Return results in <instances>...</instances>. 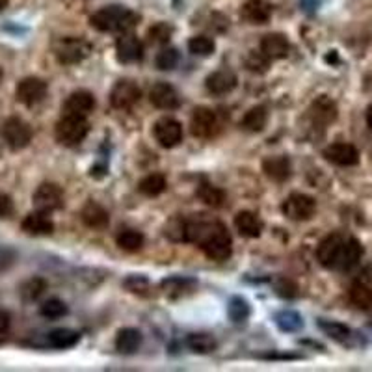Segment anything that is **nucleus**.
<instances>
[{
    "label": "nucleus",
    "mask_w": 372,
    "mask_h": 372,
    "mask_svg": "<svg viewBox=\"0 0 372 372\" xmlns=\"http://www.w3.org/2000/svg\"><path fill=\"white\" fill-rule=\"evenodd\" d=\"M185 242L198 244L210 261H227L232 253L231 235L221 221L186 220Z\"/></svg>",
    "instance_id": "nucleus-1"
},
{
    "label": "nucleus",
    "mask_w": 372,
    "mask_h": 372,
    "mask_svg": "<svg viewBox=\"0 0 372 372\" xmlns=\"http://www.w3.org/2000/svg\"><path fill=\"white\" fill-rule=\"evenodd\" d=\"M138 15L123 6H106L99 12H95L90 19V23L99 32H117L127 34L138 24Z\"/></svg>",
    "instance_id": "nucleus-2"
},
{
    "label": "nucleus",
    "mask_w": 372,
    "mask_h": 372,
    "mask_svg": "<svg viewBox=\"0 0 372 372\" xmlns=\"http://www.w3.org/2000/svg\"><path fill=\"white\" fill-rule=\"evenodd\" d=\"M87 133H90V123L86 117L65 116V114L54 128V136L65 147L78 146L81 142H84Z\"/></svg>",
    "instance_id": "nucleus-3"
},
{
    "label": "nucleus",
    "mask_w": 372,
    "mask_h": 372,
    "mask_svg": "<svg viewBox=\"0 0 372 372\" xmlns=\"http://www.w3.org/2000/svg\"><path fill=\"white\" fill-rule=\"evenodd\" d=\"M53 51L60 64L73 65L90 56L92 45L87 41L81 40V37H62V40L54 43Z\"/></svg>",
    "instance_id": "nucleus-4"
},
{
    "label": "nucleus",
    "mask_w": 372,
    "mask_h": 372,
    "mask_svg": "<svg viewBox=\"0 0 372 372\" xmlns=\"http://www.w3.org/2000/svg\"><path fill=\"white\" fill-rule=\"evenodd\" d=\"M0 133H2V138L8 144V147L13 151H21L24 147H28L32 142V127L21 117H8L6 121L2 123Z\"/></svg>",
    "instance_id": "nucleus-5"
},
{
    "label": "nucleus",
    "mask_w": 372,
    "mask_h": 372,
    "mask_svg": "<svg viewBox=\"0 0 372 372\" xmlns=\"http://www.w3.org/2000/svg\"><path fill=\"white\" fill-rule=\"evenodd\" d=\"M344 242L346 237L341 232H333L328 235L316 248V259L324 268H332V270H339L341 264V257H343Z\"/></svg>",
    "instance_id": "nucleus-6"
},
{
    "label": "nucleus",
    "mask_w": 372,
    "mask_h": 372,
    "mask_svg": "<svg viewBox=\"0 0 372 372\" xmlns=\"http://www.w3.org/2000/svg\"><path fill=\"white\" fill-rule=\"evenodd\" d=\"M281 209H283V214H285L289 220L307 221L314 216L316 201H314L311 196H307V194L294 192L283 201V207H281Z\"/></svg>",
    "instance_id": "nucleus-7"
},
{
    "label": "nucleus",
    "mask_w": 372,
    "mask_h": 372,
    "mask_svg": "<svg viewBox=\"0 0 372 372\" xmlns=\"http://www.w3.org/2000/svg\"><path fill=\"white\" fill-rule=\"evenodd\" d=\"M32 199H34L35 210L54 212V210L64 207V190L54 183H43V185L37 186Z\"/></svg>",
    "instance_id": "nucleus-8"
},
{
    "label": "nucleus",
    "mask_w": 372,
    "mask_h": 372,
    "mask_svg": "<svg viewBox=\"0 0 372 372\" xmlns=\"http://www.w3.org/2000/svg\"><path fill=\"white\" fill-rule=\"evenodd\" d=\"M319 328L322 330L324 335H328V337L333 339V341H337L339 344H344V346H350V348L363 344V339L360 337V333H355L352 328H348V326L343 324V322L320 319Z\"/></svg>",
    "instance_id": "nucleus-9"
},
{
    "label": "nucleus",
    "mask_w": 372,
    "mask_h": 372,
    "mask_svg": "<svg viewBox=\"0 0 372 372\" xmlns=\"http://www.w3.org/2000/svg\"><path fill=\"white\" fill-rule=\"evenodd\" d=\"M46 82L37 78V76H26L17 84L15 90V97L21 105L24 106H34L37 103L45 99L46 95Z\"/></svg>",
    "instance_id": "nucleus-10"
},
{
    "label": "nucleus",
    "mask_w": 372,
    "mask_h": 372,
    "mask_svg": "<svg viewBox=\"0 0 372 372\" xmlns=\"http://www.w3.org/2000/svg\"><path fill=\"white\" fill-rule=\"evenodd\" d=\"M140 95H142V92H140L138 84L125 78V81L116 82V86L112 87L110 105L116 110H130L140 101Z\"/></svg>",
    "instance_id": "nucleus-11"
},
{
    "label": "nucleus",
    "mask_w": 372,
    "mask_h": 372,
    "mask_svg": "<svg viewBox=\"0 0 372 372\" xmlns=\"http://www.w3.org/2000/svg\"><path fill=\"white\" fill-rule=\"evenodd\" d=\"M153 134L160 146L171 149L183 142V125L174 117H160L153 127Z\"/></svg>",
    "instance_id": "nucleus-12"
},
{
    "label": "nucleus",
    "mask_w": 372,
    "mask_h": 372,
    "mask_svg": "<svg viewBox=\"0 0 372 372\" xmlns=\"http://www.w3.org/2000/svg\"><path fill=\"white\" fill-rule=\"evenodd\" d=\"M190 127H192V134L198 138H212L218 130V117L210 108L199 106L196 108L190 119Z\"/></svg>",
    "instance_id": "nucleus-13"
},
{
    "label": "nucleus",
    "mask_w": 372,
    "mask_h": 372,
    "mask_svg": "<svg viewBox=\"0 0 372 372\" xmlns=\"http://www.w3.org/2000/svg\"><path fill=\"white\" fill-rule=\"evenodd\" d=\"M116 56L121 64H136L144 58V43L134 34H121L116 43Z\"/></svg>",
    "instance_id": "nucleus-14"
},
{
    "label": "nucleus",
    "mask_w": 372,
    "mask_h": 372,
    "mask_svg": "<svg viewBox=\"0 0 372 372\" xmlns=\"http://www.w3.org/2000/svg\"><path fill=\"white\" fill-rule=\"evenodd\" d=\"M324 158L328 162L335 164V166H355L360 162V151L355 149L352 144H346V142H337V144H332L324 149Z\"/></svg>",
    "instance_id": "nucleus-15"
},
{
    "label": "nucleus",
    "mask_w": 372,
    "mask_h": 372,
    "mask_svg": "<svg viewBox=\"0 0 372 372\" xmlns=\"http://www.w3.org/2000/svg\"><path fill=\"white\" fill-rule=\"evenodd\" d=\"M149 99L153 106H157L160 110H175L180 105L179 93L168 82H157L149 92Z\"/></svg>",
    "instance_id": "nucleus-16"
},
{
    "label": "nucleus",
    "mask_w": 372,
    "mask_h": 372,
    "mask_svg": "<svg viewBox=\"0 0 372 372\" xmlns=\"http://www.w3.org/2000/svg\"><path fill=\"white\" fill-rule=\"evenodd\" d=\"M21 229L30 237H49L54 231V221L51 220L49 212L35 210V212L24 216V220L21 221Z\"/></svg>",
    "instance_id": "nucleus-17"
},
{
    "label": "nucleus",
    "mask_w": 372,
    "mask_h": 372,
    "mask_svg": "<svg viewBox=\"0 0 372 372\" xmlns=\"http://www.w3.org/2000/svg\"><path fill=\"white\" fill-rule=\"evenodd\" d=\"M93 108H95V97L90 92H86V90L73 92L64 103L65 116L86 117L92 114Z\"/></svg>",
    "instance_id": "nucleus-18"
},
{
    "label": "nucleus",
    "mask_w": 372,
    "mask_h": 372,
    "mask_svg": "<svg viewBox=\"0 0 372 372\" xmlns=\"http://www.w3.org/2000/svg\"><path fill=\"white\" fill-rule=\"evenodd\" d=\"M309 114H311V119H313L316 125H330L337 119V105L335 101H332L326 95H320L313 101V105L309 108Z\"/></svg>",
    "instance_id": "nucleus-19"
},
{
    "label": "nucleus",
    "mask_w": 372,
    "mask_h": 372,
    "mask_svg": "<svg viewBox=\"0 0 372 372\" xmlns=\"http://www.w3.org/2000/svg\"><path fill=\"white\" fill-rule=\"evenodd\" d=\"M237 82H239V78L232 71L220 69L210 73L205 84H207V90L212 95H227V93H231L237 87Z\"/></svg>",
    "instance_id": "nucleus-20"
},
{
    "label": "nucleus",
    "mask_w": 372,
    "mask_h": 372,
    "mask_svg": "<svg viewBox=\"0 0 372 372\" xmlns=\"http://www.w3.org/2000/svg\"><path fill=\"white\" fill-rule=\"evenodd\" d=\"M240 17L250 24H264L272 17V6L267 0H248L240 10Z\"/></svg>",
    "instance_id": "nucleus-21"
},
{
    "label": "nucleus",
    "mask_w": 372,
    "mask_h": 372,
    "mask_svg": "<svg viewBox=\"0 0 372 372\" xmlns=\"http://www.w3.org/2000/svg\"><path fill=\"white\" fill-rule=\"evenodd\" d=\"M291 43L283 34H268L261 41V53L270 60H283L289 56Z\"/></svg>",
    "instance_id": "nucleus-22"
},
{
    "label": "nucleus",
    "mask_w": 372,
    "mask_h": 372,
    "mask_svg": "<svg viewBox=\"0 0 372 372\" xmlns=\"http://www.w3.org/2000/svg\"><path fill=\"white\" fill-rule=\"evenodd\" d=\"M235 227H237V231L246 237V239H257V237H261L262 232V220L255 212H251V210H242L239 214L235 216Z\"/></svg>",
    "instance_id": "nucleus-23"
},
{
    "label": "nucleus",
    "mask_w": 372,
    "mask_h": 372,
    "mask_svg": "<svg viewBox=\"0 0 372 372\" xmlns=\"http://www.w3.org/2000/svg\"><path fill=\"white\" fill-rule=\"evenodd\" d=\"M262 171L267 174V177H270L272 180H278V183H283L291 177V162L287 157H268L264 162H262Z\"/></svg>",
    "instance_id": "nucleus-24"
},
{
    "label": "nucleus",
    "mask_w": 372,
    "mask_h": 372,
    "mask_svg": "<svg viewBox=\"0 0 372 372\" xmlns=\"http://www.w3.org/2000/svg\"><path fill=\"white\" fill-rule=\"evenodd\" d=\"M82 221L86 223L87 227H92V229H105L108 226V221H110V216L106 212L99 203H86V207L82 209L81 212Z\"/></svg>",
    "instance_id": "nucleus-25"
},
{
    "label": "nucleus",
    "mask_w": 372,
    "mask_h": 372,
    "mask_svg": "<svg viewBox=\"0 0 372 372\" xmlns=\"http://www.w3.org/2000/svg\"><path fill=\"white\" fill-rule=\"evenodd\" d=\"M78 341H81V333L67 330V328H58V330H53L46 335V343L58 350L73 348V346L78 344Z\"/></svg>",
    "instance_id": "nucleus-26"
},
{
    "label": "nucleus",
    "mask_w": 372,
    "mask_h": 372,
    "mask_svg": "<svg viewBox=\"0 0 372 372\" xmlns=\"http://www.w3.org/2000/svg\"><path fill=\"white\" fill-rule=\"evenodd\" d=\"M142 346V333L134 328H123L116 337V348L121 354H134Z\"/></svg>",
    "instance_id": "nucleus-27"
},
{
    "label": "nucleus",
    "mask_w": 372,
    "mask_h": 372,
    "mask_svg": "<svg viewBox=\"0 0 372 372\" xmlns=\"http://www.w3.org/2000/svg\"><path fill=\"white\" fill-rule=\"evenodd\" d=\"M361 255H363V246H361L360 240L354 239V237H346L339 270L346 272V270H350V268H354L355 264L361 261Z\"/></svg>",
    "instance_id": "nucleus-28"
},
{
    "label": "nucleus",
    "mask_w": 372,
    "mask_h": 372,
    "mask_svg": "<svg viewBox=\"0 0 372 372\" xmlns=\"http://www.w3.org/2000/svg\"><path fill=\"white\" fill-rule=\"evenodd\" d=\"M186 346L196 354H210V352H214L218 343L210 333H190L186 337Z\"/></svg>",
    "instance_id": "nucleus-29"
},
{
    "label": "nucleus",
    "mask_w": 372,
    "mask_h": 372,
    "mask_svg": "<svg viewBox=\"0 0 372 372\" xmlns=\"http://www.w3.org/2000/svg\"><path fill=\"white\" fill-rule=\"evenodd\" d=\"M268 123V112L264 106H253L251 110L246 112L242 117V127L250 133H261L262 128L267 127Z\"/></svg>",
    "instance_id": "nucleus-30"
},
{
    "label": "nucleus",
    "mask_w": 372,
    "mask_h": 372,
    "mask_svg": "<svg viewBox=\"0 0 372 372\" xmlns=\"http://www.w3.org/2000/svg\"><path fill=\"white\" fill-rule=\"evenodd\" d=\"M350 302L361 311H372V289L365 283H354L350 287Z\"/></svg>",
    "instance_id": "nucleus-31"
},
{
    "label": "nucleus",
    "mask_w": 372,
    "mask_h": 372,
    "mask_svg": "<svg viewBox=\"0 0 372 372\" xmlns=\"http://www.w3.org/2000/svg\"><path fill=\"white\" fill-rule=\"evenodd\" d=\"M198 198L203 201L205 205H209L212 209H218L226 201V194L220 190L218 186L210 185V183H201L198 186Z\"/></svg>",
    "instance_id": "nucleus-32"
},
{
    "label": "nucleus",
    "mask_w": 372,
    "mask_h": 372,
    "mask_svg": "<svg viewBox=\"0 0 372 372\" xmlns=\"http://www.w3.org/2000/svg\"><path fill=\"white\" fill-rule=\"evenodd\" d=\"M138 190L147 198H157L166 190V177L160 174H151L140 180Z\"/></svg>",
    "instance_id": "nucleus-33"
},
{
    "label": "nucleus",
    "mask_w": 372,
    "mask_h": 372,
    "mask_svg": "<svg viewBox=\"0 0 372 372\" xmlns=\"http://www.w3.org/2000/svg\"><path fill=\"white\" fill-rule=\"evenodd\" d=\"M144 235L140 231H136V229H125V231H121L119 235H117V246L121 248V250L125 251H138L142 250V246H144Z\"/></svg>",
    "instance_id": "nucleus-34"
},
{
    "label": "nucleus",
    "mask_w": 372,
    "mask_h": 372,
    "mask_svg": "<svg viewBox=\"0 0 372 372\" xmlns=\"http://www.w3.org/2000/svg\"><path fill=\"white\" fill-rule=\"evenodd\" d=\"M250 303L246 302L244 298L235 296L231 298V302L227 305V314L235 324H244L246 320L250 319Z\"/></svg>",
    "instance_id": "nucleus-35"
},
{
    "label": "nucleus",
    "mask_w": 372,
    "mask_h": 372,
    "mask_svg": "<svg viewBox=\"0 0 372 372\" xmlns=\"http://www.w3.org/2000/svg\"><path fill=\"white\" fill-rule=\"evenodd\" d=\"M276 324L283 332H298L303 328V320L296 311H279L276 314Z\"/></svg>",
    "instance_id": "nucleus-36"
},
{
    "label": "nucleus",
    "mask_w": 372,
    "mask_h": 372,
    "mask_svg": "<svg viewBox=\"0 0 372 372\" xmlns=\"http://www.w3.org/2000/svg\"><path fill=\"white\" fill-rule=\"evenodd\" d=\"M214 41L210 40L209 35H194L192 40L188 41V51L196 56H210L214 53Z\"/></svg>",
    "instance_id": "nucleus-37"
},
{
    "label": "nucleus",
    "mask_w": 372,
    "mask_h": 372,
    "mask_svg": "<svg viewBox=\"0 0 372 372\" xmlns=\"http://www.w3.org/2000/svg\"><path fill=\"white\" fill-rule=\"evenodd\" d=\"M40 313L41 316H45V319L49 320L62 319V316L67 314V305H65L62 300H58V298H51V300H46V302L41 303Z\"/></svg>",
    "instance_id": "nucleus-38"
},
{
    "label": "nucleus",
    "mask_w": 372,
    "mask_h": 372,
    "mask_svg": "<svg viewBox=\"0 0 372 372\" xmlns=\"http://www.w3.org/2000/svg\"><path fill=\"white\" fill-rule=\"evenodd\" d=\"M45 279L32 278L28 279V281H24L23 287H21V296H23L26 302H34V300H37V298L45 292Z\"/></svg>",
    "instance_id": "nucleus-39"
},
{
    "label": "nucleus",
    "mask_w": 372,
    "mask_h": 372,
    "mask_svg": "<svg viewBox=\"0 0 372 372\" xmlns=\"http://www.w3.org/2000/svg\"><path fill=\"white\" fill-rule=\"evenodd\" d=\"M194 281L186 278H169L162 283V289L169 296H183L185 291H192Z\"/></svg>",
    "instance_id": "nucleus-40"
},
{
    "label": "nucleus",
    "mask_w": 372,
    "mask_h": 372,
    "mask_svg": "<svg viewBox=\"0 0 372 372\" xmlns=\"http://www.w3.org/2000/svg\"><path fill=\"white\" fill-rule=\"evenodd\" d=\"M147 35H149V41H151V43L166 45V43L171 40V35H174V26L168 23L153 24L151 28H149V32H147Z\"/></svg>",
    "instance_id": "nucleus-41"
},
{
    "label": "nucleus",
    "mask_w": 372,
    "mask_h": 372,
    "mask_svg": "<svg viewBox=\"0 0 372 372\" xmlns=\"http://www.w3.org/2000/svg\"><path fill=\"white\" fill-rule=\"evenodd\" d=\"M270 62L272 60L264 56V54L259 51V53H250L248 54V58H246V67L251 73H257V75H262V73H267L268 67H270Z\"/></svg>",
    "instance_id": "nucleus-42"
},
{
    "label": "nucleus",
    "mask_w": 372,
    "mask_h": 372,
    "mask_svg": "<svg viewBox=\"0 0 372 372\" xmlns=\"http://www.w3.org/2000/svg\"><path fill=\"white\" fill-rule=\"evenodd\" d=\"M155 62H157L158 69L171 71L179 64V53H177V49H164V51H160L157 54Z\"/></svg>",
    "instance_id": "nucleus-43"
},
{
    "label": "nucleus",
    "mask_w": 372,
    "mask_h": 372,
    "mask_svg": "<svg viewBox=\"0 0 372 372\" xmlns=\"http://www.w3.org/2000/svg\"><path fill=\"white\" fill-rule=\"evenodd\" d=\"M164 235L168 237V239L175 240V242H180V240H185L186 235V220H180V218H174V220H169L164 227Z\"/></svg>",
    "instance_id": "nucleus-44"
},
{
    "label": "nucleus",
    "mask_w": 372,
    "mask_h": 372,
    "mask_svg": "<svg viewBox=\"0 0 372 372\" xmlns=\"http://www.w3.org/2000/svg\"><path fill=\"white\" fill-rule=\"evenodd\" d=\"M273 289L281 298H296L298 296V285L289 278H278L273 281Z\"/></svg>",
    "instance_id": "nucleus-45"
},
{
    "label": "nucleus",
    "mask_w": 372,
    "mask_h": 372,
    "mask_svg": "<svg viewBox=\"0 0 372 372\" xmlns=\"http://www.w3.org/2000/svg\"><path fill=\"white\" fill-rule=\"evenodd\" d=\"M125 287H127L128 291L133 292V294H147L149 291V281L144 276H130V278L125 279Z\"/></svg>",
    "instance_id": "nucleus-46"
},
{
    "label": "nucleus",
    "mask_w": 372,
    "mask_h": 372,
    "mask_svg": "<svg viewBox=\"0 0 372 372\" xmlns=\"http://www.w3.org/2000/svg\"><path fill=\"white\" fill-rule=\"evenodd\" d=\"M13 212V201L8 194L0 192V218H8Z\"/></svg>",
    "instance_id": "nucleus-47"
},
{
    "label": "nucleus",
    "mask_w": 372,
    "mask_h": 372,
    "mask_svg": "<svg viewBox=\"0 0 372 372\" xmlns=\"http://www.w3.org/2000/svg\"><path fill=\"white\" fill-rule=\"evenodd\" d=\"M10 326H12V314L0 309V335H6L10 332Z\"/></svg>",
    "instance_id": "nucleus-48"
},
{
    "label": "nucleus",
    "mask_w": 372,
    "mask_h": 372,
    "mask_svg": "<svg viewBox=\"0 0 372 372\" xmlns=\"http://www.w3.org/2000/svg\"><path fill=\"white\" fill-rule=\"evenodd\" d=\"M366 123H369V127L372 128V103H371V106L366 108Z\"/></svg>",
    "instance_id": "nucleus-49"
},
{
    "label": "nucleus",
    "mask_w": 372,
    "mask_h": 372,
    "mask_svg": "<svg viewBox=\"0 0 372 372\" xmlns=\"http://www.w3.org/2000/svg\"><path fill=\"white\" fill-rule=\"evenodd\" d=\"M8 8V0H0V12H4Z\"/></svg>",
    "instance_id": "nucleus-50"
},
{
    "label": "nucleus",
    "mask_w": 372,
    "mask_h": 372,
    "mask_svg": "<svg viewBox=\"0 0 372 372\" xmlns=\"http://www.w3.org/2000/svg\"><path fill=\"white\" fill-rule=\"evenodd\" d=\"M0 81H2V69H0Z\"/></svg>",
    "instance_id": "nucleus-51"
}]
</instances>
